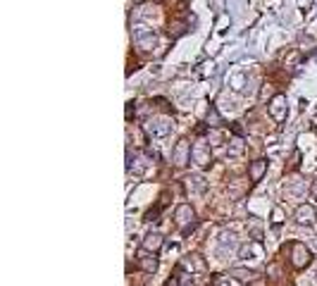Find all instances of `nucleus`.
<instances>
[{"mask_svg":"<svg viewBox=\"0 0 317 286\" xmlns=\"http://www.w3.org/2000/svg\"><path fill=\"white\" fill-rule=\"evenodd\" d=\"M239 238H236L234 231H220V236L215 238V253L220 260H229L231 255H239Z\"/></svg>","mask_w":317,"mask_h":286,"instance_id":"1","label":"nucleus"},{"mask_svg":"<svg viewBox=\"0 0 317 286\" xmlns=\"http://www.w3.org/2000/svg\"><path fill=\"white\" fill-rule=\"evenodd\" d=\"M174 129V119L172 117H165V115H160V117H151L145 122V134L151 136V139H167Z\"/></svg>","mask_w":317,"mask_h":286,"instance_id":"2","label":"nucleus"},{"mask_svg":"<svg viewBox=\"0 0 317 286\" xmlns=\"http://www.w3.org/2000/svg\"><path fill=\"white\" fill-rule=\"evenodd\" d=\"M174 222L181 227V234H184V236L191 234L193 227H196V210H193L188 203L177 205V210H174Z\"/></svg>","mask_w":317,"mask_h":286,"instance_id":"3","label":"nucleus"},{"mask_svg":"<svg viewBox=\"0 0 317 286\" xmlns=\"http://www.w3.org/2000/svg\"><path fill=\"white\" fill-rule=\"evenodd\" d=\"M134 43H136V48H138V50H143V53H151V50L158 46V34H155L153 29L136 24V27H134Z\"/></svg>","mask_w":317,"mask_h":286,"instance_id":"4","label":"nucleus"},{"mask_svg":"<svg viewBox=\"0 0 317 286\" xmlns=\"http://www.w3.org/2000/svg\"><path fill=\"white\" fill-rule=\"evenodd\" d=\"M191 160L198 167H207L213 162V150H210V146H207L205 141H196L191 146Z\"/></svg>","mask_w":317,"mask_h":286,"instance_id":"5","label":"nucleus"},{"mask_svg":"<svg viewBox=\"0 0 317 286\" xmlns=\"http://www.w3.org/2000/svg\"><path fill=\"white\" fill-rule=\"evenodd\" d=\"M293 219H296V224H301V227H312L315 219H317L315 205H310V203H301V205L293 210Z\"/></svg>","mask_w":317,"mask_h":286,"instance_id":"6","label":"nucleus"},{"mask_svg":"<svg viewBox=\"0 0 317 286\" xmlns=\"http://www.w3.org/2000/svg\"><path fill=\"white\" fill-rule=\"evenodd\" d=\"M181 270L188 274H203V272H207V262L200 253H191V255H186V258L181 260Z\"/></svg>","mask_w":317,"mask_h":286,"instance_id":"7","label":"nucleus"},{"mask_svg":"<svg viewBox=\"0 0 317 286\" xmlns=\"http://www.w3.org/2000/svg\"><path fill=\"white\" fill-rule=\"evenodd\" d=\"M172 162L177 167H186L188 162H191V143L186 139L177 141V146L172 150Z\"/></svg>","mask_w":317,"mask_h":286,"instance_id":"8","label":"nucleus"},{"mask_svg":"<svg viewBox=\"0 0 317 286\" xmlns=\"http://www.w3.org/2000/svg\"><path fill=\"white\" fill-rule=\"evenodd\" d=\"M291 262H293V267H305L310 265V248L305 244H301V241H296V244H291Z\"/></svg>","mask_w":317,"mask_h":286,"instance_id":"9","label":"nucleus"},{"mask_svg":"<svg viewBox=\"0 0 317 286\" xmlns=\"http://www.w3.org/2000/svg\"><path fill=\"white\" fill-rule=\"evenodd\" d=\"M265 258V251H262L260 241H248V244H243L241 248H239V260H243V262H253V260H262Z\"/></svg>","mask_w":317,"mask_h":286,"instance_id":"10","label":"nucleus"},{"mask_svg":"<svg viewBox=\"0 0 317 286\" xmlns=\"http://www.w3.org/2000/svg\"><path fill=\"white\" fill-rule=\"evenodd\" d=\"M267 112H269V117H272V119H277V122H284V119H286V115H289V110H286V96L277 93V96L269 100Z\"/></svg>","mask_w":317,"mask_h":286,"instance_id":"11","label":"nucleus"},{"mask_svg":"<svg viewBox=\"0 0 317 286\" xmlns=\"http://www.w3.org/2000/svg\"><path fill=\"white\" fill-rule=\"evenodd\" d=\"M184 186L191 195H203L207 191V179L203 174H191L184 179Z\"/></svg>","mask_w":317,"mask_h":286,"instance_id":"12","label":"nucleus"},{"mask_svg":"<svg viewBox=\"0 0 317 286\" xmlns=\"http://www.w3.org/2000/svg\"><path fill=\"white\" fill-rule=\"evenodd\" d=\"M141 246H143L145 253H158L162 246H165V236L160 234V231H148L143 236V241H141Z\"/></svg>","mask_w":317,"mask_h":286,"instance_id":"13","label":"nucleus"},{"mask_svg":"<svg viewBox=\"0 0 317 286\" xmlns=\"http://www.w3.org/2000/svg\"><path fill=\"white\" fill-rule=\"evenodd\" d=\"M310 184H305L303 179H293V182L286 184V193L293 195V198H305V195L310 193Z\"/></svg>","mask_w":317,"mask_h":286,"instance_id":"14","label":"nucleus"},{"mask_svg":"<svg viewBox=\"0 0 317 286\" xmlns=\"http://www.w3.org/2000/svg\"><path fill=\"white\" fill-rule=\"evenodd\" d=\"M265 172H267V160H253L248 165V177H250V182L258 184L265 177Z\"/></svg>","mask_w":317,"mask_h":286,"instance_id":"15","label":"nucleus"},{"mask_svg":"<svg viewBox=\"0 0 317 286\" xmlns=\"http://www.w3.org/2000/svg\"><path fill=\"white\" fill-rule=\"evenodd\" d=\"M138 265H141V270H143L145 274H155L160 267V260L155 258V253H145L143 258L138 260Z\"/></svg>","mask_w":317,"mask_h":286,"instance_id":"16","label":"nucleus"},{"mask_svg":"<svg viewBox=\"0 0 317 286\" xmlns=\"http://www.w3.org/2000/svg\"><path fill=\"white\" fill-rule=\"evenodd\" d=\"M243 150H246V143H243L241 136H234V139L229 141V148H227V155H229V158H239Z\"/></svg>","mask_w":317,"mask_h":286,"instance_id":"17","label":"nucleus"},{"mask_svg":"<svg viewBox=\"0 0 317 286\" xmlns=\"http://www.w3.org/2000/svg\"><path fill=\"white\" fill-rule=\"evenodd\" d=\"M213 286H241V281L231 277V274H220V277H215Z\"/></svg>","mask_w":317,"mask_h":286,"instance_id":"18","label":"nucleus"},{"mask_svg":"<svg viewBox=\"0 0 317 286\" xmlns=\"http://www.w3.org/2000/svg\"><path fill=\"white\" fill-rule=\"evenodd\" d=\"M231 277H236L239 281H250L255 277L253 270H243V267H236V270H231Z\"/></svg>","mask_w":317,"mask_h":286,"instance_id":"19","label":"nucleus"},{"mask_svg":"<svg viewBox=\"0 0 317 286\" xmlns=\"http://www.w3.org/2000/svg\"><path fill=\"white\" fill-rule=\"evenodd\" d=\"M220 124H222V117L217 115L215 107H210V112H207V126H220Z\"/></svg>","mask_w":317,"mask_h":286,"instance_id":"20","label":"nucleus"},{"mask_svg":"<svg viewBox=\"0 0 317 286\" xmlns=\"http://www.w3.org/2000/svg\"><path fill=\"white\" fill-rule=\"evenodd\" d=\"M282 222H284V210L277 205V208L272 210V227H279Z\"/></svg>","mask_w":317,"mask_h":286,"instance_id":"21","label":"nucleus"},{"mask_svg":"<svg viewBox=\"0 0 317 286\" xmlns=\"http://www.w3.org/2000/svg\"><path fill=\"white\" fill-rule=\"evenodd\" d=\"M179 286H196V279H193V274H188V272H184L179 277Z\"/></svg>","mask_w":317,"mask_h":286,"instance_id":"22","label":"nucleus"},{"mask_svg":"<svg viewBox=\"0 0 317 286\" xmlns=\"http://www.w3.org/2000/svg\"><path fill=\"white\" fill-rule=\"evenodd\" d=\"M246 79H248V77H246V74H236V77H234V89H236V91H241V89H243V81H246Z\"/></svg>","mask_w":317,"mask_h":286,"instance_id":"23","label":"nucleus"},{"mask_svg":"<svg viewBox=\"0 0 317 286\" xmlns=\"http://www.w3.org/2000/svg\"><path fill=\"white\" fill-rule=\"evenodd\" d=\"M296 60H298V50H291V53H289V57H284V62L293 64V67H296Z\"/></svg>","mask_w":317,"mask_h":286,"instance_id":"24","label":"nucleus"},{"mask_svg":"<svg viewBox=\"0 0 317 286\" xmlns=\"http://www.w3.org/2000/svg\"><path fill=\"white\" fill-rule=\"evenodd\" d=\"M310 195H312V198H315V201H317V184H312V189H310Z\"/></svg>","mask_w":317,"mask_h":286,"instance_id":"25","label":"nucleus"},{"mask_svg":"<svg viewBox=\"0 0 317 286\" xmlns=\"http://www.w3.org/2000/svg\"><path fill=\"white\" fill-rule=\"evenodd\" d=\"M315 248H317V238H315Z\"/></svg>","mask_w":317,"mask_h":286,"instance_id":"26","label":"nucleus"},{"mask_svg":"<svg viewBox=\"0 0 317 286\" xmlns=\"http://www.w3.org/2000/svg\"><path fill=\"white\" fill-rule=\"evenodd\" d=\"M315 184H317V179H315Z\"/></svg>","mask_w":317,"mask_h":286,"instance_id":"27","label":"nucleus"}]
</instances>
